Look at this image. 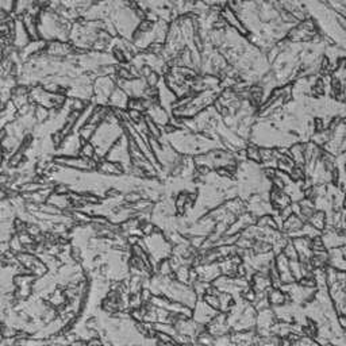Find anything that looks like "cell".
<instances>
[{
    "mask_svg": "<svg viewBox=\"0 0 346 346\" xmlns=\"http://www.w3.org/2000/svg\"><path fill=\"white\" fill-rule=\"evenodd\" d=\"M245 159H247L250 163L254 164H261V159H260V146L257 143L249 142L245 147Z\"/></svg>",
    "mask_w": 346,
    "mask_h": 346,
    "instance_id": "cell-9",
    "label": "cell"
},
{
    "mask_svg": "<svg viewBox=\"0 0 346 346\" xmlns=\"http://www.w3.org/2000/svg\"><path fill=\"white\" fill-rule=\"evenodd\" d=\"M95 170H98L99 173H103V175H110V176H119V175L124 173L123 165L106 159H102L100 161H98Z\"/></svg>",
    "mask_w": 346,
    "mask_h": 346,
    "instance_id": "cell-3",
    "label": "cell"
},
{
    "mask_svg": "<svg viewBox=\"0 0 346 346\" xmlns=\"http://www.w3.org/2000/svg\"><path fill=\"white\" fill-rule=\"evenodd\" d=\"M129 96L126 95L123 89L115 87L111 95L107 99V106L110 108H118V110H126L127 108V102H129Z\"/></svg>",
    "mask_w": 346,
    "mask_h": 346,
    "instance_id": "cell-4",
    "label": "cell"
},
{
    "mask_svg": "<svg viewBox=\"0 0 346 346\" xmlns=\"http://www.w3.org/2000/svg\"><path fill=\"white\" fill-rule=\"evenodd\" d=\"M303 224H305V221L303 219H300L299 217H296V215H289V217L284 221V223H283V229L282 231H284L285 233V235L289 234V233H293V231H298V230H300L302 227H303Z\"/></svg>",
    "mask_w": 346,
    "mask_h": 346,
    "instance_id": "cell-7",
    "label": "cell"
},
{
    "mask_svg": "<svg viewBox=\"0 0 346 346\" xmlns=\"http://www.w3.org/2000/svg\"><path fill=\"white\" fill-rule=\"evenodd\" d=\"M307 223H310L312 227H315L319 231H323L326 227V214L321 210H315L314 214L307 219Z\"/></svg>",
    "mask_w": 346,
    "mask_h": 346,
    "instance_id": "cell-8",
    "label": "cell"
},
{
    "mask_svg": "<svg viewBox=\"0 0 346 346\" xmlns=\"http://www.w3.org/2000/svg\"><path fill=\"white\" fill-rule=\"evenodd\" d=\"M203 302H204L207 305H210L212 310L219 311V299H218V295L204 293V296H203Z\"/></svg>",
    "mask_w": 346,
    "mask_h": 346,
    "instance_id": "cell-12",
    "label": "cell"
},
{
    "mask_svg": "<svg viewBox=\"0 0 346 346\" xmlns=\"http://www.w3.org/2000/svg\"><path fill=\"white\" fill-rule=\"evenodd\" d=\"M266 298H268L269 305H273V307L284 305L288 300H289L288 299L287 293L282 291L280 288H270L269 291L266 292Z\"/></svg>",
    "mask_w": 346,
    "mask_h": 346,
    "instance_id": "cell-6",
    "label": "cell"
},
{
    "mask_svg": "<svg viewBox=\"0 0 346 346\" xmlns=\"http://www.w3.org/2000/svg\"><path fill=\"white\" fill-rule=\"evenodd\" d=\"M194 307L195 308L192 310V319H194V322L199 323V325H203V326H205L207 323L210 322L212 318L215 317V314L218 312V311L212 310L210 305H205L203 300H200V302H198V303H195Z\"/></svg>",
    "mask_w": 346,
    "mask_h": 346,
    "instance_id": "cell-1",
    "label": "cell"
},
{
    "mask_svg": "<svg viewBox=\"0 0 346 346\" xmlns=\"http://www.w3.org/2000/svg\"><path fill=\"white\" fill-rule=\"evenodd\" d=\"M80 157L85 160H92L96 154V149H95L94 143L91 141H84L81 140V146H80Z\"/></svg>",
    "mask_w": 346,
    "mask_h": 346,
    "instance_id": "cell-10",
    "label": "cell"
},
{
    "mask_svg": "<svg viewBox=\"0 0 346 346\" xmlns=\"http://www.w3.org/2000/svg\"><path fill=\"white\" fill-rule=\"evenodd\" d=\"M282 253L285 256V257L291 261V260H299L298 258V253H296V249H295V246H293L292 241L288 240V242L285 244V246L283 247Z\"/></svg>",
    "mask_w": 346,
    "mask_h": 346,
    "instance_id": "cell-11",
    "label": "cell"
},
{
    "mask_svg": "<svg viewBox=\"0 0 346 346\" xmlns=\"http://www.w3.org/2000/svg\"><path fill=\"white\" fill-rule=\"evenodd\" d=\"M145 115L149 119H152L154 123L159 124L160 127H164V126L169 123V112L160 106L159 103H154V104H150V106L147 107L146 111H145Z\"/></svg>",
    "mask_w": 346,
    "mask_h": 346,
    "instance_id": "cell-2",
    "label": "cell"
},
{
    "mask_svg": "<svg viewBox=\"0 0 346 346\" xmlns=\"http://www.w3.org/2000/svg\"><path fill=\"white\" fill-rule=\"evenodd\" d=\"M288 156L295 163L296 166L305 168V142H293L292 145L288 147Z\"/></svg>",
    "mask_w": 346,
    "mask_h": 346,
    "instance_id": "cell-5",
    "label": "cell"
}]
</instances>
